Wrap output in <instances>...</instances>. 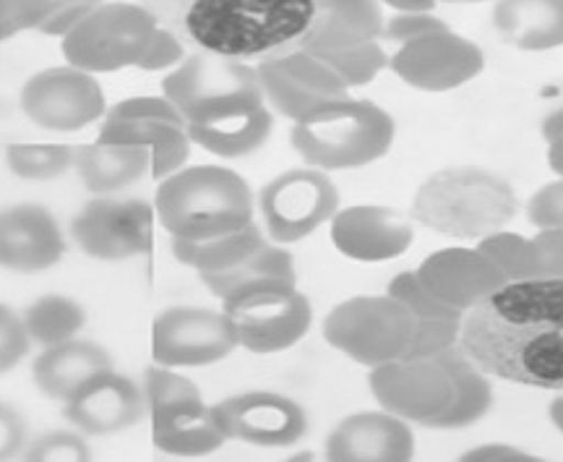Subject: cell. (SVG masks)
Returning a JSON list of instances; mask_svg holds the SVG:
<instances>
[{
	"label": "cell",
	"instance_id": "obj_32",
	"mask_svg": "<svg viewBox=\"0 0 563 462\" xmlns=\"http://www.w3.org/2000/svg\"><path fill=\"white\" fill-rule=\"evenodd\" d=\"M477 249L504 272L509 283H525V279L543 277V254L534 238H525L519 233H490L481 238Z\"/></svg>",
	"mask_w": 563,
	"mask_h": 462
},
{
	"label": "cell",
	"instance_id": "obj_27",
	"mask_svg": "<svg viewBox=\"0 0 563 462\" xmlns=\"http://www.w3.org/2000/svg\"><path fill=\"white\" fill-rule=\"evenodd\" d=\"M274 134V113L269 105L243 110V113L217 118V121L188 125L194 146L222 160H243L256 154Z\"/></svg>",
	"mask_w": 563,
	"mask_h": 462
},
{
	"label": "cell",
	"instance_id": "obj_15",
	"mask_svg": "<svg viewBox=\"0 0 563 462\" xmlns=\"http://www.w3.org/2000/svg\"><path fill=\"white\" fill-rule=\"evenodd\" d=\"M256 74L272 113L292 123L323 105L350 95L340 76L319 55L302 51V47L269 55L258 63Z\"/></svg>",
	"mask_w": 563,
	"mask_h": 462
},
{
	"label": "cell",
	"instance_id": "obj_22",
	"mask_svg": "<svg viewBox=\"0 0 563 462\" xmlns=\"http://www.w3.org/2000/svg\"><path fill=\"white\" fill-rule=\"evenodd\" d=\"M323 454L334 462H407L415 458V433L389 410H361L329 431Z\"/></svg>",
	"mask_w": 563,
	"mask_h": 462
},
{
	"label": "cell",
	"instance_id": "obj_2",
	"mask_svg": "<svg viewBox=\"0 0 563 462\" xmlns=\"http://www.w3.org/2000/svg\"><path fill=\"white\" fill-rule=\"evenodd\" d=\"M154 212L173 241H207L251 226L256 199L241 173L222 165H183L159 180Z\"/></svg>",
	"mask_w": 563,
	"mask_h": 462
},
{
	"label": "cell",
	"instance_id": "obj_48",
	"mask_svg": "<svg viewBox=\"0 0 563 462\" xmlns=\"http://www.w3.org/2000/svg\"><path fill=\"white\" fill-rule=\"evenodd\" d=\"M540 131H543L545 144L553 142V139L563 136V105H561V108H555L553 113L545 116V121H543V125H540Z\"/></svg>",
	"mask_w": 563,
	"mask_h": 462
},
{
	"label": "cell",
	"instance_id": "obj_13",
	"mask_svg": "<svg viewBox=\"0 0 563 462\" xmlns=\"http://www.w3.org/2000/svg\"><path fill=\"white\" fill-rule=\"evenodd\" d=\"M371 395L378 408L394 413L407 424L431 429L435 418L452 408L454 380L439 359H402L371 369Z\"/></svg>",
	"mask_w": 563,
	"mask_h": 462
},
{
	"label": "cell",
	"instance_id": "obj_35",
	"mask_svg": "<svg viewBox=\"0 0 563 462\" xmlns=\"http://www.w3.org/2000/svg\"><path fill=\"white\" fill-rule=\"evenodd\" d=\"M386 293L397 298L402 306L410 308L415 319H464L462 311H456V308L443 304L441 298H435L433 293L422 285V279L415 270L399 272V275L389 283Z\"/></svg>",
	"mask_w": 563,
	"mask_h": 462
},
{
	"label": "cell",
	"instance_id": "obj_38",
	"mask_svg": "<svg viewBox=\"0 0 563 462\" xmlns=\"http://www.w3.org/2000/svg\"><path fill=\"white\" fill-rule=\"evenodd\" d=\"M462 321L454 319H415V338L405 355L410 359H431L441 350L460 345Z\"/></svg>",
	"mask_w": 563,
	"mask_h": 462
},
{
	"label": "cell",
	"instance_id": "obj_42",
	"mask_svg": "<svg viewBox=\"0 0 563 462\" xmlns=\"http://www.w3.org/2000/svg\"><path fill=\"white\" fill-rule=\"evenodd\" d=\"M446 21L433 16V11H420V13H397L384 24V34L397 45H405V42L426 37V34L446 30Z\"/></svg>",
	"mask_w": 563,
	"mask_h": 462
},
{
	"label": "cell",
	"instance_id": "obj_31",
	"mask_svg": "<svg viewBox=\"0 0 563 462\" xmlns=\"http://www.w3.org/2000/svg\"><path fill=\"white\" fill-rule=\"evenodd\" d=\"M266 279H287V283H298V270H295V258L290 251L279 243L269 241L256 254H251L245 262L238 264L220 275H203L201 283L214 293L217 298H228L230 293L249 288V285L266 283Z\"/></svg>",
	"mask_w": 563,
	"mask_h": 462
},
{
	"label": "cell",
	"instance_id": "obj_7",
	"mask_svg": "<svg viewBox=\"0 0 563 462\" xmlns=\"http://www.w3.org/2000/svg\"><path fill=\"white\" fill-rule=\"evenodd\" d=\"M323 340L350 361L365 369L397 361L410 350L415 338V317L397 298L355 296L336 304L323 319Z\"/></svg>",
	"mask_w": 563,
	"mask_h": 462
},
{
	"label": "cell",
	"instance_id": "obj_8",
	"mask_svg": "<svg viewBox=\"0 0 563 462\" xmlns=\"http://www.w3.org/2000/svg\"><path fill=\"white\" fill-rule=\"evenodd\" d=\"M222 311L238 329L241 348L256 355L290 350L313 324V306L298 283L266 279L222 298Z\"/></svg>",
	"mask_w": 563,
	"mask_h": 462
},
{
	"label": "cell",
	"instance_id": "obj_10",
	"mask_svg": "<svg viewBox=\"0 0 563 462\" xmlns=\"http://www.w3.org/2000/svg\"><path fill=\"white\" fill-rule=\"evenodd\" d=\"M97 139L150 146L154 180L180 170L191 157L194 146L186 118L165 95L129 97V100L115 102L102 118Z\"/></svg>",
	"mask_w": 563,
	"mask_h": 462
},
{
	"label": "cell",
	"instance_id": "obj_29",
	"mask_svg": "<svg viewBox=\"0 0 563 462\" xmlns=\"http://www.w3.org/2000/svg\"><path fill=\"white\" fill-rule=\"evenodd\" d=\"M266 243H269V235L256 222H251L241 230L207 238V241H173V256L199 272V277L220 275V272L238 267Z\"/></svg>",
	"mask_w": 563,
	"mask_h": 462
},
{
	"label": "cell",
	"instance_id": "obj_6",
	"mask_svg": "<svg viewBox=\"0 0 563 462\" xmlns=\"http://www.w3.org/2000/svg\"><path fill=\"white\" fill-rule=\"evenodd\" d=\"M159 30L150 9L125 0H100L74 32L60 40L63 58L95 76L139 68L146 47Z\"/></svg>",
	"mask_w": 563,
	"mask_h": 462
},
{
	"label": "cell",
	"instance_id": "obj_23",
	"mask_svg": "<svg viewBox=\"0 0 563 462\" xmlns=\"http://www.w3.org/2000/svg\"><path fill=\"white\" fill-rule=\"evenodd\" d=\"M382 0H313V19L298 47L323 55L373 42L384 34Z\"/></svg>",
	"mask_w": 563,
	"mask_h": 462
},
{
	"label": "cell",
	"instance_id": "obj_3",
	"mask_svg": "<svg viewBox=\"0 0 563 462\" xmlns=\"http://www.w3.org/2000/svg\"><path fill=\"white\" fill-rule=\"evenodd\" d=\"M397 123L382 105L342 97L292 123L290 144L323 173L357 170L389 154Z\"/></svg>",
	"mask_w": 563,
	"mask_h": 462
},
{
	"label": "cell",
	"instance_id": "obj_19",
	"mask_svg": "<svg viewBox=\"0 0 563 462\" xmlns=\"http://www.w3.org/2000/svg\"><path fill=\"white\" fill-rule=\"evenodd\" d=\"M68 424L87 437H112L129 431L146 416V395L129 374L115 366L100 371L63 403Z\"/></svg>",
	"mask_w": 563,
	"mask_h": 462
},
{
	"label": "cell",
	"instance_id": "obj_49",
	"mask_svg": "<svg viewBox=\"0 0 563 462\" xmlns=\"http://www.w3.org/2000/svg\"><path fill=\"white\" fill-rule=\"evenodd\" d=\"M548 165L555 175H563V136L548 142Z\"/></svg>",
	"mask_w": 563,
	"mask_h": 462
},
{
	"label": "cell",
	"instance_id": "obj_36",
	"mask_svg": "<svg viewBox=\"0 0 563 462\" xmlns=\"http://www.w3.org/2000/svg\"><path fill=\"white\" fill-rule=\"evenodd\" d=\"M26 460H89L91 450L87 444V433L79 429H55L30 439L24 450Z\"/></svg>",
	"mask_w": 563,
	"mask_h": 462
},
{
	"label": "cell",
	"instance_id": "obj_43",
	"mask_svg": "<svg viewBox=\"0 0 563 462\" xmlns=\"http://www.w3.org/2000/svg\"><path fill=\"white\" fill-rule=\"evenodd\" d=\"M100 0H58L53 6V11L47 13L45 21L40 24V34L45 37H58L63 40L68 32H74L79 26V21L95 9Z\"/></svg>",
	"mask_w": 563,
	"mask_h": 462
},
{
	"label": "cell",
	"instance_id": "obj_16",
	"mask_svg": "<svg viewBox=\"0 0 563 462\" xmlns=\"http://www.w3.org/2000/svg\"><path fill=\"white\" fill-rule=\"evenodd\" d=\"M389 68L407 87L420 92H452L483 74L485 53L473 40L446 30L399 45Z\"/></svg>",
	"mask_w": 563,
	"mask_h": 462
},
{
	"label": "cell",
	"instance_id": "obj_34",
	"mask_svg": "<svg viewBox=\"0 0 563 462\" xmlns=\"http://www.w3.org/2000/svg\"><path fill=\"white\" fill-rule=\"evenodd\" d=\"M319 58L340 76L347 89L365 87V84H371L386 66H389V55H386L384 47L378 45V40L363 42V45L355 47H344V51L323 53Z\"/></svg>",
	"mask_w": 563,
	"mask_h": 462
},
{
	"label": "cell",
	"instance_id": "obj_18",
	"mask_svg": "<svg viewBox=\"0 0 563 462\" xmlns=\"http://www.w3.org/2000/svg\"><path fill=\"white\" fill-rule=\"evenodd\" d=\"M66 249L58 217L47 207L34 201L0 207V270L40 275L58 267Z\"/></svg>",
	"mask_w": 563,
	"mask_h": 462
},
{
	"label": "cell",
	"instance_id": "obj_25",
	"mask_svg": "<svg viewBox=\"0 0 563 462\" xmlns=\"http://www.w3.org/2000/svg\"><path fill=\"white\" fill-rule=\"evenodd\" d=\"M84 188L95 196L121 194L152 173V150L144 144L100 142L79 146L74 157Z\"/></svg>",
	"mask_w": 563,
	"mask_h": 462
},
{
	"label": "cell",
	"instance_id": "obj_17",
	"mask_svg": "<svg viewBox=\"0 0 563 462\" xmlns=\"http://www.w3.org/2000/svg\"><path fill=\"white\" fill-rule=\"evenodd\" d=\"M214 408L232 442L282 450V447L298 444L308 433V413L282 392H238V395L224 397Z\"/></svg>",
	"mask_w": 563,
	"mask_h": 462
},
{
	"label": "cell",
	"instance_id": "obj_33",
	"mask_svg": "<svg viewBox=\"0 0 563 462\" xmlns=\"http://www.w3.org/2000/svg\"><path fill=\"white\" fill-rule=\"evenodd\" d=\"M76 150L68 144H11L5 150V165L21 180L45 184L66 175L74 167Z\"/></svg>",
	"mask_w": 563,
	"mask_h": 462
},
{
	"label": "cell",
	"instance_id": "obj_28",
	"mask_svg": "<svg viewBox=\"0 0 563 462\" xmlns=\"http://www.w3.org/2000/svg\"><path fill=\"white\" fill-rule=\"evenodd\" d=\"M433 359H439L449 374H452L454 403L441 418H435L431 429H467V426L483 421L493 408V384L488 374L460 345L441 350Z\"/></svg>",
	"mask_w": 563,
	"mask_h": 462
},
{
	"label": "cell",
	"instance_id": "obj_11",
	"mask_svg": "<svg viewBox=\"0 0 563 462\" xmlns=\"http://www.w3.org/2000/svg\"><path fill=\"white\" fill-rule=\"evenodd\" d=\"M19 108L26 121L55 134H74L108 116V95L95 74L70 66L42 68L24 81Z\"/></svg>",
	"mask_w": 563,
	"mask_h": 462
},
{
	"label": "cell",
	"instance_id": "obj_41",
	"mask_svg": "<svg viewBox=\"0 0 563 462\" xmlns=\"http://www.w3.org/2000/svg\"><path fill=\"white\" fill-rule=\"evenodd\" d=\"M183 58H186V47H183L178 34L159 26V30L154 32L150 47H146L144 58L139 63V72H173L178 63H183Z\"/></svg>",
	"mask_w": 563,
	"mask_h": 462
},
{
	"label": "cell",
	"instance_id": "obj_51",
	"mask_svg": "<svg viewBox=\"0 0 563 462\" xmlns=\"http://www.w3.org/2000/svg\"><path fill=\"white\" fill-rule=\"evenodd\" d=\"M435 3H452V6H475V3H488V0H435Z\"/></svg>",
	"mask_w": 563,
	"mask_h": 462
},
{
	"label": "cell",
	"instance_id": "obj_37",
	"mask_svg": "<svg viewBox=\"0 0 563 462\" xmlns=\"http://www.w3.org/2000/svg\"><path fill=\"white\" fill-rule=\"evenodd\" d=\"M58 0H0V42L37 32Z\"/></svg>",
	"mask_w": 563,
	"mask_h": 462
},
{
	"label": "cell",
	"instance_id": "obj_20",
	"mask_svg": "<svg viewBox=\"0 0 563 462\" xmlns=\"http://www.w3.org/2000/svg\"><path fill=\"white\" fill-rule=\"evenodd\" d=\"M334 249L352 262H391L412 246L415 230L402 212L382 205L340 207L329 222Z\"/></svg>",
	"mask_w": 563,
	"mask_h": 462
},
{
	"label": "cell",
	"instance_id": "obj_5",
	"mask_svg": "<svg viewBox=\"0 0 563 462\" xmlns=\"http://www.w3.org/2000/svg\"><path fill=\"white\" fill-rule=\"evenodd\" d=\"M146 413L152 421L154 447L173 458H207L230 442L214 405L203 400L199 384L180 369L154 366L144 376Z\"/></svg>",
	"mask_w": 563,
	"mask_h": 462
},
{
	"label": "cell",
	"instance_id": "obj_39",
	"mask_svg": "<svg viewBox=\"0 0 563 462\" xmlns=\"http://www.w3.org/2000/svg\"><path fill=\"white\" fill-rule=\"evenodd\" d=\"M32 340L26 334L24 319L11 306L0 304V376L9 374L30 355Z\"/></svg>",
	"mask_w": 563,
	"mask_h": 462
},
{
	"label": "cell",
	"instance_id": "obj_1",
	"mask_svg": "<svg viewBox=\"0 0 563 462\" xmlns=\"http://www.w3.org/2000/svg\"><path fill=\"white\" fill-rule=\"evenodd\" d=\"M460 348L488 376L563 389V279L504 285L464 314Z\"/></svg>",
	"mask_w": 563,
	"mask_h": 462
},
{
	"label": "cell",
	"instance_id": "obj_21",
	"mask_svg": "<svg viewBox=\"0 0 563 462\" xmlns=\"http://www.w3.org/2000/svg\"><path fill=\"white\" fill-rule=\"evenodd\" d=\"M415 272L435 298H441L443 304L462 314H467L481 300L509 285L504 272L477 246H449L433 251L431 256L422 258V264Z\"/></svg>",
	"mask_w": 563,
	"mask_h": 462
},
{
	"label": "cell",
	"instance_id": "obj_9",
	"mask_svg": "<svg viewBox=\"0 0 563 462\" xmlns=\"http://www.w3.org/2000/svg\"><path fill=\"white\" fill-rule=\"evenodd\" d=\"M264 230L279 246L306 241L340 209V191L329 173L302 165L274 175L256 199Z\"/></svg>",
	"mask_w": 563,
	"mask_h": 462
},
{
	"label": "cell",
	"instance_id": "obj_14",
	"mask_svg": "<svg viewBox=\"0 0 563 462\" xmlns=\"http://www.w3.org/2000/svg\"><path fill=\"white\" fill-rule=\"evenodd\" d=\"M152 209L141 199L97 196L70 220V235L84 256L97 262H129L150 254Z\"/></svg>",
	"mask_w": 563,
	"mask_h": 462
},
{
	"label": "cell",
	"instance_id": "obj_50",
	"mask_svg": "<svg viewBox=\"0 0 563 462\" xmlns=\"http://www.w3.org/2000/svg\"><path fill=\"white\" fill-rule=\"evenodd\" d=\"M548 416H551L555 429L563 433V397H555V400L551 403V408H548Z\"/></svg>",
	"mask_w": 563,
	"mask_h": 462
},
{
	"label": "cell",
	"instance_id": "obj_4",
	"mask_svg": "<svg viewBox=\"0 0 563 462\" xmlns=\"http://www.w3.org/2000/svg\"><path fill=\"white\" fill-rule=\"evenodd\" d=\"M162 95L188 125L217 121L266 105L256 66L214 51H196L167 72Z\"/></svg>",
	"mask_w": 563,
	"mask_h": 462
},
{
	"label": "cell",
	"instance_id": "obj_26",
	"mask_svg": "<svg viewBox=\"0 0 563 462\" xmlns=\"http://www.w3.org/2000/svg\"><path fill=\"white\" fill-rule=\"evenodd\" d=\"M493 26L517 51H559L563 47V0H496Z\"/></svg>",
	"mask_w": 563,
	"mask_h": 462
},
{
	"label": "cell",
	"instance_id": "obj_30",
	"mask_svg": "<svg viewBox=\"0 0 563 462\" xmlns=\"http://www.w3.org/2000/svg\"><path fill=\"white\" fill-rule=\"evenodd\" d=\"M21 319H24L32 345L53 348L79 338L81 329L87 327L89 314L76 298L63 296V293H47V296L32 300L21 311Z\"/></svg>",
	"mask_w": 563,
	"mask_h": 462
},
{
	"label": "cell",
	"instance_id": "obj_46",
	"mask_svg": "<svg viewBox=\"0 0 563 462\" xmlns=\"http://www.w3.org/2000/svg\"><path fill=\"white\" fill-rule=\"evenodd\" d=\"M460 460H467V462H522L525 460L527 462L538 458L511 444H481L460 454Z\"/></svg>",
	"mask_w": 563,
	"mask_h": 462
},
{
	"label": "cell",
	"instance_id": "obj_45",
	"mask_svg": "<svg viewBox=\"0 0 563 462\" xmlns=\"http://www.w3.org/2000/svg\"><path fill=\"white\" fill-rule=\"evenodd\" d=\"M534 241L543 254V277L563 279V230H538Z\"/></svg>",
	"mask_w": 563,
	"mask_h": 462
},
{
	"label": "cell",
	"instance_id": "obj_12",
	"mask_svg": "<svg viewBox=\"0 0 563 462\" xmlns=\"http://www.w3.org/2000/svg\"><path fill=\"white\" fill-rule=\"evenodd\" d=\"M241 348L228 314L203 306L165 308L152 327L154 363L170 369H201L230 359Z\"/></svg>",
	"mask_w": 563,
	"mask_h": 462
},
{
	"label": "cell",
	"instance_id": "obj_24",
	"mask_svg": "<svg viewBox=\"0 0 563 462\" xmlns=\"http://www.w3.org/2000/svg\"><path fill=\"white\" fill-rule=\"evenodd\" d=\"M112 369V355L97 342L74 338L42 348L32 361V382L47 400L68 403L91 376Z\"/></svg>",
	"mask_w": 563,
	"mask_h": 462
},
{
	"label": "cell",
	"instance_id": "obj_47",
	"mask_svg": "<svg viewBox=\"0 0 563 462\" xmlns=\"http://www.w3.org/2000/svg\"><path fill=\"white\" fill-rule=\"evenodd\" d=\"M382 6H389L397 13H420V11H433L435 0H382Z\"/></svg>",
	"mask_w": 563,
	"mask_h": 462
},
{
	"label": "cell",
	"instance_id": "obj_44",
	"mask_svg": "<svg viewBox=\"0 0 563 462\" xmlns=\"http://www.w3.org/2000/svg\"><path fill=\"white\" fill-rule=\"evenodd\" d=\"M26 444H30L26 418L11 403L0 400V460H11L16 454H24Z\"/></svg>",
	"mask_w": 563,
	"mask_h": 462
},
{
	"label": "cell",
	"instance_id": "obj_40",
	"mask_svg": "<svg viewBox=\"0 0 563 462\" xmlns=\"http://www.w3.org/2000/svg\"><path fill=\"white\" fill-rule=\"evenodd\" d=\"M527 220L538 230H563V175L532 194L527 201Z\"/></svg>",
	"mask_w": 563,
	"mask_h": 462
}]
</instances>
